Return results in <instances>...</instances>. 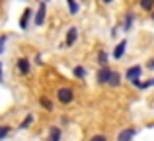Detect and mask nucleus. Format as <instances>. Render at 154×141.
<instances>
[{"mask_svg": "<svg viewBox=\"0 0 154 141\" xmlns=\"http://www.w3.org/2000/svg\"><path fill=\"white\" fill-rule=\"evenodd\" d=\"M31 20H33V10H31V8H26L23 14H22V18H20V30L22 31L29 30V22Z\"/></svg>", "mask_w": 154, "mask_h": 141, "instance_id": "423d86ee", "label": "nucleus"}, {"mask_svg": "<svg viewBox=\"0 0 154 141\" xmlns=\"http://www.w3.org/2000/svg\"><path fill=\"white\" fill-rule=\"evenodd\" d=\"M107 84H109V86H111V88H117V86H119V84H121V75H119V72H117V71H111V76H109Z\"/></svg>", "mask_w": 154, "mask_h": 141, "instance_id": "ddd939ff", "label": "nucleus"}, {"mask_svg": "<svg viewBox=\"0 0 154 141\" xmlns=\"http://www.w3.org/2000/svg\"><path fill=\"white\" fill-rule=\"evenodd\" d=\"M10 133H12V127L10 126H0V141H4Z\"/></svg>", "mask_w": 154, "mask_h": 141, "instance_id": "6ab92c4d", "label": "nucleus"}, {"mask_svg": "<svg viewBox=\"0 0 154 141\" xmlns=\"http://www.w3.org/2000/svg\"><path fill=\"white\" fill-rule=\"evenodd\" d=\"M109 76H111V69H109L107 65L100 67V71L96 72V82H98V84H107Z\"/></svg>", "mask_w": 154, "mask_h": 141, "instance_id": "0eeeda50", "label": "nucleus"}, {"mask_svg": "<svg viewBox=\"0 0 154 141\" xmlns=\"http://www.w3.org/2000/svg\"><path fill=\"white\" fill-rule=\"evenodd\" d=\"M139 6L144 12H152L154 10V0H139Z\"/></svg>", "mask_w": 154, "mask_h": 141, "instance_id": "a211bd4d", "label": "nucleus"}, {"mask_svg": "<svg viewBox=\"0 0 154 141\" xmlns=\"http://www.w3.org/2000/svg\"><path fill=\"white\" fill-rule=\"evenodd\" d=\"M150 18H152V22H154V12H150Z\"/></svg>", "mask_w": 154, "mask_h": 141, "instance_id": "393cba45", "label": "nucleus"}, {"mask_svg": "<svg viewBox=\"0 0 154 141\" xmlns=\"http://www.w3.org/2000/svg\"><path fill=\"white\" fill-rule=\"evenodd\" d=\"M146 67H148V69H152V71H154V57H152V59H150V61H148V63H146Z\"/></svg>", "mask_w": 154, "mask_h": 141, "instance_id": "4be33fe9", "label": "nucleus"}, {"mask_svg": "<svg viewBox=\"0 0 154 141\" xmlns=\"http://www.w3.org/2000/svg\"><path fill=\"white\" fill-rule=\"evenodd\" d=\"M140 75H143V67H140V65H133V67H129V69L125 71V79H127L129 82H135V80H139Z\"/></svg>", "mask_w": 154, "mask_h": 141, "instance_id": "39448f33", "label": "nucleus"}, {"mask_svg": "<svg viewBox=\"0 0 154 141\" xmlns=\"http://www.w3.org/2000/svg\"><path fill=\"white\" fill-rule=\"evenodd\" d=\"M66 6H68V12H70L72 16L80 12V4H78V0H66Z\"/></svg>", "mask_w": 154, "mask_h": 141, "instance_id": "dca6fc26", "label": "nucleus"}, {"mask_svg": "<svg viewBox=\"0 0 154 141\" xmlns=\"http://www.w3.org/2000/svg\"><path fill=\"white\" fill-rule=\"evenodd\" d=\"M78 37H80V31H78V27H68L66 30V35H64V43L60 47H64V49H70V47H74V43L78 41Z\"/></svg>", "mask_w": 154, "mask_h": 141, "instance_id": "7ed1b4c3", "label": "nucleus"}, {"mask_svg": "<svg viewBox=\"0 0 154 141\" xmlns=\"http://www.w3.org/2000/svg\"><path fill=\"white\" fill-rule=\"evenodd\" d=\"M4 80V69H2V63H0V82Z\"/></svg>", "mask_w": 154, "mask_h": 141, "instance_id": "5701e85b", "label": "nucleus"}, {"mask_svg": "<svg viewBox=\"0 0 154 141\" xmlns=\"http://www.w3.org/2000/svg\"><path fill=\"white\" fill-rule=\"evenodd\" d=\"M45 20H47V2H45V0H41L39 6H37V12L33 14V26L35 27H41L43 24H45Z\"/></svg>", "mask_w": 154, "mask_h": 141, "instance_id": "f03ea898", "label": "nucleus"}, {"mask_svg": "<svg viewBox=\"0 0 154 141\" xmlns=\"http://www.w3.org/2000/svg\"><path fill=\"white\" fill-rule=\"evenodd\" d=\"M72 75H74V79H80V80H82V79H86V76H88V71L84 69L82 65H76L74 69H72Z\"/></svg>", "mask_w": 154, "mask_h": 141, "instance_id": "4468645a", "label": "nucleus"}, {"mask_svg": "<svg viewBox=\"0 0 154 141\" xmlns=\"http://www.w3.org/2000/svg\"><path fill=\"white\" fill-rule=\"evenodd\" d=\"M107 61H109V55L105 53L103 49H100L98 51V65L100 67H105V65H107Z\"/></svg>", "mask_w": 154, "mask_h": 141, "instance_id": "f3484780", "label": "nucleus"}, {"mask_svg": "<svg viewBox=\"0 0 154 141\" xmlns=\"http://www.w3.org/2000/svg\"><path fill=\"white\" fill-rule=\"evenodd\" d=\"M35 122V116L33 114H27L26 118L20 122V130H27V127H31V123Z\"/></svg>", "mask_w": 154, "mask_h": 141, "instance_id": "2eb2a0df", "label": "nucleus"}, {"mask_svg": "<svg viewBox=\"0 0 154 141\" xmlns=\"http://www.w3.org/2000/svg\"><path fill=\"white\" fill-rule=\"evenodd\" d=\"M6 41H8V35L2 34V35H0V55L6 51Z\"/></svg>", "mask_w": 154, "mask_h": 141, "instance_id": "aec40b11", "label": "nucleus"}, {"mask_svg": "<svg viewBox=\"0 0 154 141\" xmlns=\"http://www.w3.org/2000/svg\"><path fill=\"white\" fill-rule=\"evenodd\" d=\"M135 135H137L135 127H125V130H121L119 133H117V141H133Z\"/></svg>", "mask_w": 154, "mask_h": 141, "instance_id": "6e6552de", "label": "nucleus"}, {"mask_svg": "<svg viewBox=\"0 0 154 141\" xmlns=\"http://www.w3.org/2000/svg\"><path fill=\"white\" fill-rule=\"evenodd\" d=\"M63 139V130L59 126L49 127V133H47V141H60Z\"/></svg>", "mask_w": 154, "mask_h": 141, "instance_id": "9d476101", "label": "nucleus"}, {"mask_svg": "<svg viewBox=\"0 0 154 141\" xmlns=\"http://www.w3.org/2000/svg\"><path fill=\"white\" fill-rule=\"evenodd\" d=\"M90 141H109L107 139V135H103V133H96V135H92Z\"/></svg>", "mask_w": 154, "mask_h": 141, "instance_id": "412c9836", "label": "nucleus"}, {"mask_svg": "<svg viewBox=\"0 0 154 141\" xmlns=\"http://www.w3.org/2000/svg\"><path fill=\"white\" fill-rule=\"evenodd\" d=\"M125 51H127V39H121V41L115 45V49H113V59H115V61L123 59Z\"/></svg>", "mask_w": 154, "mask_h": 141, "instance_id": "1a4fd4ad", "label": "nucleus"}, {"mask_svg": "<svg viewBox=\"0 0 154 141\" xmlns=\"http://www.w3.org/2000/svg\"><path fill=\"white\" fill-rule=\"evenodd\" d=\"M39 106H41L45 112H53V110H55V104H53V100L47 98V96H41V98H39Z\"/></svg>", "mask_w": 154, "mask_h": 141, "instance_id": "9b49d317", "label": "nucleus"}, {"mask_svg": "<svg viewBox=\"0 0 154 141\" xmlns=\"http://www.w3.org/2000/svg\"><path fill=\"white\" fill-rule=\"evenodd\" d=\"M76 98L74 90H72L70 86H60L59 90H57V100H59L63 106H68V104H72Z\"/></svg>", "mask_w": 154, "mask_h": 141, "instance_id": "f257e3e1", "label": "nucleus"}, {"mask_svg": "<svg viewBox=\"0 0 154 141\" xmlns=\"http://www.w3.org/2000/svg\"><path fill=\"white\" fill-rule=\"evenodd\" d=\"M133 24H135V14H133V12H127V14H125V22H123V30L131 31Z\"/></svg>", "mask_w": 154, "mask_h": 141, "instance_id": "f8f14e48", "label": "nucleus"}, {"mask_svg": "<svg viewBox=\"0 0 154 141\" xmlns=\"http://www.w3.org/2000/svg\"><path fill=\"white\" fill-rule=\"evenodd\" d=\"M102 2H103V4H111L113 0H102Z\"/></svg>", "mask_w": 154, "mask_h": 141, "instance_id": "b1692460", "label": "nucleus"}, {"mask_svg": "<svg viewBox=\"0 0 154 141\" xmlns=\"http://www.w3.org/2000/svg\"><path fill=\"white\" fill-rule=\"evenodd\" d=\"M16 71H18L22 76H27L31 72V61L27 57H20L18 61H16Z\"/></svg>", "mask_w": 154, "mask_h": 141, "instance_id": "20e7f679", "label": "nucleus"}]
</instances>
